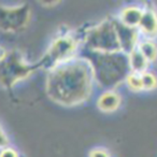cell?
<instances>
[{
  "label": "cell",
  "instance_id": "obj_1",
  "mask_svg": "<svg viewBox=\"0 0 157 157\" xmlns=\"http://www.w3.org/2000/svg\"><path fill=\"white\" fill-rule=\"evenodd\" d=\"M95 85L97 84L90 60L78 54L48 72L45 93L53 102L73 108L88 101Z\"/></svg>",
  "mask_w": 157,
  "mask_h": 157
},
{
  "label": "cell",
  "instance_id": "obj_2",
  "mask_svg": "<svg viewBox=\"0 0 157 157\" xmlns=\"http://www.w3.org/2000/svg\"><path fill=\"white\" fill-rule=\"evenodd\" d=\"M80 54L90 60L94 70L96 84L108 90H115L121 84L125 83L130 73L128 55L123 52L96 53L81 51Z\"/></svg>",
  "mask_w": 157,
  "mask_h": 157
},
{
  "label": "cell",
  "instance_id": "obj_3",
  "mask_svg": "<svg viewBox=\"0 0 157 157\" xmlns=\"http://www.w3.org/2000/svg\"><path fill=\"white\" fill-rule=\"evenodd\" d=\"M81 52V37L72 31L59 33L48 45L43 56L37 61L39 69L51 71L60 63L78 56Z\"/></svg>",
  "mask_w": 157,
  "mask_h": 157
},
{
  "label": "cell",
  "instance_id": "obj_4",
  "mask_svg": "<svg viewBox=\"0 0 157 157\" xmlns=\"http://www.w3.org/2000/svg\"><path fill=\"white\" fill-rule=\"evenodd\" d=\"M81 51L96 53L122 52L114 17H107L86 29L81 36Z\"/></svg>",
  "mask_w": 157,
  "mask_h": 157
},
{
  "label": "cell",
  "instance_id": "obj_5",
  "mask_svg": "<svg viewBox=\"0 0 157 157\" xmlns=\"http://www.w3.org/2000/svg\"><path fill=\"white\" fill-rule=\"evenodd\" d=\"M0 82L5 90H11L20 82L28 78L36 70L37 63L27 61L26 57L20 50H10L7 55L0 58Z\"/></svg>",
  "mask_w": 157,
  "mask_h": 157
},
{
  "label": "cell",
  "instance_id": "obj_6",
  "mask_svg": "<svg viewBox=\"0 0 157 157\" xmlns=\"http://www.w3.org/2000/svg\"><path fill=\"white\" fill-rule=\"evenodd\" d=\"M31 10L28 3L0 7V28L3 33H17L24 31L30 23Z\"/></svg>",
  "mask_w": 157,
  "mask_h": 157
},
{
  "label": "cell",
  "instance_id": "obj_7",
  "mask_svg": "<svg viewBox=\"0 0 157 157\" xmlns=\"http://www.w3.org/2000/svg\"><path fill=\"white\" fill-rule=\"evenodd\" d=\"M114 25H115L116 33L118 37L121 51L128 55L133 50L138 48L140 40L142 39L138 28H131L126 25L122 24L116 17H114Z\"/></svg>",
  "mask_w": 157,
  "mask_h": 157
},
{
  "label": "cell",
  "instance_id": "obj_8",
  "mask_svg": "<svg viewBox=\"0 0 157 157\" xmlns=\"http://www.w3.org/2000/svg\"><path fill=\"white\" fill-rule=\"evenodd\" d=\"M143 16L138 30L143 39L155 40L157 38V9L155 5L146 2L143 5Z\"/></svg>",
  "mask_w": 157,
  "mask_h": 157
},
{
  "label": "cell",
  "instance_id": "obj_9",
  "mask_svg": "<svg viewBox=\"0 0 157 157\" xmlns=\"http://www.w3.org/2000/svg\"><path fill=\"white\" fill-rule=\"evenodd\" d=\"M122 105V96L115 90H108L98 96L96 105L103 113H113Z\"/></svg>",
  "mask_w": 157,
  "mask_h": 157
},
{
  "label": "cell",
  "instance_id": "obj_10",
  "mask_svg": "<svg viewBox=\"0 0 157 157\" xmlns=\"http://www.w3.org/2000/svg\"><path fill=\"white\" fill-rule=\"evenodd\" d=\"M143 6L128 5L121 9L116 18L126 26L131 28H138L143 16Z\"/></svg>",
  "mask_w": 157,
  "mask_h": 157
},
{
  "label": "cell",
  "instance_id": "obj_11",
  "mask_svg": "<svg viewBox=\"0 0 157 157\" xmlns=\"http://www.w3.org/2000/svg\"><path fill=\"white\" fill-rule=\"evenodd\" d=\"M128 63L130 72L138 74H142L148 71V68L151 65L150 61L143 56V54L138 48L133 50L132 52L128 54Z\"/></svg>",
  "mask_w": 157,
  "mask_h": 157
},
{
  "label": "cell",
  "instance_id": "obj_12",
  "mask_svg": "<svg viewBox=\"0 0 157 157\" xmlns=\"http://www.w3.org/2000/svg\"><path fill=\"white\" fill-rule=\"evenodd\" d=\"M138 50L143 54V56L150 61V63L157 60V42L155 40L143 39L140 40L138 44Z\"/></svg>",
  "mask_w": 157,
  "mask_h": 157
},
{
  "label": "cell",
  "instance_id": "obj_13",
  "mask_svg": "<svg viewBox=\"0 0 157 157\" xmlns=\"http://www.w3.org/2000/svg\"><path fill=\"white\" fill-rule=\"evenodd\" d=\"M125 84L128 87V90L133 93L143 92V84H142L141 74L130 72L128 74V76H127L126 81H125Z\"/></svg>",
  "mask_w": 157,
  "mask_h": 157
},
{
  "label": "cell",
  "instance_id": "obj_14",
  "mask_svg": "<svg viewBox=\"0 0 157 157\" xmlns=\"http://www.w3.org/2000/svg\"><path fill=\"white\" fill-rule=\"evenodd\" d=\"M144 92H152L157 88V75L154 72L146 71L141 74Z\"/></svg>",
  "mask_w": 157,
  "mask_h": 157
},
{
  "label": "cell",
  "instance_id": "obj_15",
  "mask_svg": "<svg viewBox=\"0 0 157 157\" xmlns=\"http://www.w3.org/2000/svg\"><path fill=\"white\" fill-rule=\"evenodd\" d=\"M88 157H111L109 151L103 147H95L90 151Z\"/></svg>",
  "mask_w": 157,
  "mask_h": 157
},
{
  "label": "cell",
  "instance_id": "obj_16",
  "mask_svg": "<svg viewBox=\"0 0 157 157\" xmlns=\"http://www.w3.org/2000/svg\"><path fill=\"white\" fill-rule=\"evenodd\" d=\"M0 157H20V154H18V152L14 147L8 146V147L1 148Z\"/></svg>",
  "mask_w": 157,
  "mask_h": 157
},
{
  "label": "cell",
  "instance_id": "obj_17",
  "mask_svg": "<svg viewBox=\"0 0 157 157\" xmlns=\"http://www.w3.org/2000/svg\"><path fill=\"white\" fill-rule=\"evenodd\" d=\"M0 145H1V148H5V147L10 146L9 136H7L3 127H1V130H0Z\"/></svg>",
  "mask_w": 157,
  "mask_h": 157
},
{
  "label": "cell",
  "instance_id": "obj_18",
  "mask_svg": "<svg viewBox=\"0 0 157 157\" xmlns=\"http://www.w3.org/2000/svg\"><path fill=\"white\" fill-rule=\"evenodd\" d=\"M39 3H41V6L44 8H53L60 5L61 1H39Z\"/></svg>",
  "mask_w": 157,
  "mask_h": 157
}]
</instances>
